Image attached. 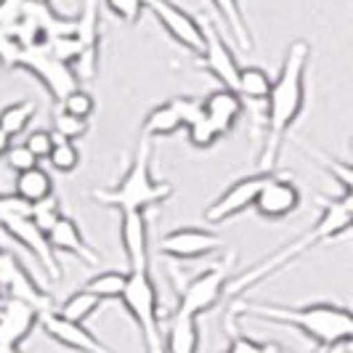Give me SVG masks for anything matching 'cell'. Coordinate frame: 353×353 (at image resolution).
<instances>
[{
    "label": "cell",
    "mask_w": 353,
    "mask_h": 353,
    "mask_svg": "<svg viewBox=\"0 0 353 353\" xmlns=\"http://www.w3.org/2000/svg\"><path fill=\"white\" fill-rule=\"evenodd\" d=\"M311 46L305 40L290 43L284 53L282 70L276 74L271 93L265 99V143L258 168L263 173H274V165L279 157V149L284 143L287 130L301 117L305 104V67H308Z\"/></svg>",
    "instance_id": "cell-1"
},
{
    "label": "cell",
    "mask_w": 353,
    "mask_h": 353,
    "mask_svg": "<svg viewBox=\"0 0 353 353\" xmlns=\"http://www.w3.org/2000/svg\"><path fill=\"white\" fill-rule=\"evenodd\" d=\"M248 316L265 319L274 324H287L301 330L311 343H316L319 351H335L343 348L353 337V311L332 303H314V305H268V303H245L239 305Z\"/></svg>",
    "instance_id": "cell-2"
},
{
    "label": "cell",
    "mask_w": 353,
    "mask_h": 353,
    "mask_svg": "<svg viewBox=\"0 0 353 353\" xmlns=\"http://www.w3.org/2000/svg\"><path fill=\"white\" fill-rule=\"evenodd\" d=\"M348 229H353V215H351V210H348V205L343 202V196H337V199H321V218L316 221V226L308 231L305 236L295 239V242H290L287 248H282L279 252H274L271 258H265L263 263H258L255 268H250L245 276H239L236 282L231 284V292L239 295L242 290H248V287H252V284L263 282L265 276L276 274V271L284 268L292 258H298V255H303V252H308V250L321 245V242L335 239V236L345 234Z\"/></svg>",
    "instance_id": "cell-3"
},
{
    "label": "cell",
    "mask_w": 353,
    "mask_h": 353,
    "mask_svg": "<svg viewBox=\"0 0 353 353\" xmlns=\"http://www.w3.org/2000/svg\"><path fill=\"white\" fill-rule=\"evenodd\" d=\"M149 141L146 136L139 143V152L130 162L128 173L123 176V181L114 189H93L90 196L106 205V208H117V210H149L154 205H162L165 199H170L173 186L170 183H159L149 173Z\"/></svg>",
    "instance_id": "cell-4"
},
{
    "label": "cell",
    "mask_w": 353,
    "mask_h": 353,
    "mask_svg": "<svg viewBox=\"0 0 353 353\" xmlns=\"http://www.w3.org/2000/svg\"><path fill=\"white\" fill-rule=\"evenodd\" d=\"M0 231H6L27 252H32L40 261V268H46V274L51 279L61 276V265L56 261V252L48 245V236L37 229L35 221H32L30 202L19 199L17 194H0Z\"/></svg>",
    "instance_id": "cell-5"
},
{
    "label": "cell",
    "mask_w": 353,
    "mask_h": 353,
    "mask_svg": "<svg viewBox=\"0 0 353 353\" xmlns=\"http://www.w3.org/2000/svg\"><path fill=\"white\" fill-rule=\"evenodd\" d=\"M123 305L143 335L146 353H168L165 345V327L159 316V295L149 271H128V284L123 292Z\"/></svg>",
    "instance_id": "cell-6"
},
{
    "label": "cell",
    "mask_w": 353,
    "mask_h": 353,
    "mask_svg": "<svg viewBox=\"0 0 353 353\" xmlns=\"http://www.w3.org/2000/svg\"><path fill=\"white\" fill-rule=\"evenodd\" d=\"M19 70H27L32 72L37 80L46 85V90L51 93V99L56 104H61L72 90L80 88V77L72 64L56 59L46 43L40 46H32V48H24L21 56H19Z\"/></svg>",
    "instance_id": "cell-7"
},
{
    "label": "cell",
    "mask_w": 353,
    "mask_h": 353,
    "mask_svg": "<svg viewBox=\"0 0 353 353\" xmlns=\"http://www.w3.org/2000/svg\"><path fill=\"white\" fill-rule=\"evenodd\" d=\"M231 258L221 261V263H212L210 268L199 271L194 279H186L178 287V308L181 314H189V316H199L205 311L215 308L226 287H229V268Z\"/></svg>",
    "instance_id": "cell-8"
},
{
    "label": "cell",
    "mask_w": 353,
    "mask_h": 353,
    "mask_svg": "<svg viewBox=\"0 0 353 353\" xmlns=\"http://www.w3.org/2000/svg\"><path fill=\"white\" fill-rule=\"evenodd\" d=\"M271 176L274 173L258 170L255 176H248L242 178V181H236V183H231L229 189L205 210V221L210 226H218V223H226L229 218H236L239 212L255 208V202H258V196L263 192V186L271 181Z\"/></svg>",
    "instance_id": "cell-9"
},
{
    "label": "cell",
    "mask_w": 353,
    "mask_h": 353,
    "mask_svg": "<svg viewBox=\"0 0 353 353\" xmlns=\"http://www.w3.org/2000/svg\"><path fill=\"white\" fill-rule=\"evenodd\" d=\"M143 6L154 14V19L162 24V30L173 37L178 46L202 56V51H205V27L196 21V17L186 14L183 8H178L170 0H143Z\"/></svg>",
    "instance_id": "cell-10"
},
{
    "label": "cell",
    "mask_w": 353,
    "mask_h": 353,
    "mask_svg": "<svg viewBox=\"0 0 353 353\" xmlns=\"http://www.w3.org/2000/svg\"><path fill=\"white\" fill-rule=\"evenodd\" d=\"M0 287H3L6 298H17V301L30 303V305H35L37 311H48L51 308L48 292H43L37 287L32 274L8 250H0Z\"/></svg>",
    "instance_id": "cell-11"
},
{
    "label": "cell",
    "mask_w": 353,
    "mask_h": 353,
    "mask_svg": "<svg viewBox=\"0 0 353 353\" xmlns=\"http://www.w3.org/2000/svg\"><path fill=\"white\" fill-rule=\"evenodd\" d=\"M221 248H223V236L196 226H181V229L168 231L159 239V252L165 258H178V261H196L218 252Z\"/></svg>",
    "instance_id": "cell-12"
},
{
    "label": "cell",
    "mask_w": 353,
    "mask_h": 353,
    "mask_svg": "<svg viewBox=\"0 0 353 353\" xmlns=\"http://www.w3.org/2000/svg\"><path fill=\"white\" fill-rule=\"evenodd\" d=\"M202 67L210 72L212 77L223 85L226 90H239V72L242 67L236 64V56L226 46V37L221 35V30L208 21L205 24V51H202Z\"/></svg>",
    "instance_id": "cell-13"
},
{
    "label": "cell",
    "mask_w": 353,
    "mask_h": 353,
    "mask_svg": "<svg viewBox=\"0 0 353 353\" xmlns=\"http://www.w3.org/2000/svg\"><path fill=\"white\" fill-rule=\"evenodd\" d=\"M40 330L46 335L56 340L59 345L70 348V351L77 353H112L106 348L99 337L93 335L90 330H85V324H77V321H70V319L59 316L53 308L48 311H40V319H37Z\"/></svg>",
    "instance_id": "cell-14"
},
{
    "label": "cell",
    "mask_w": 353,
    "mask_h": 353,
    "mask_svg": "<svg viewBox=\"0 0 353 353\" xmlns=\"http://www.w3.org/2000/svg\"><path fill=\"white\" fill-rule=\"evenodd\" d=\"M74 37L83 46V56L77 61V77L90 80L99 72V48H101V30H99V0H85L80 17H74Z\"/></svg>",
    "instance_id": "cell-15"
},
{
    "label": "cell",
    "mask_w": 353,
    "mask_h": 353,
    "mask_svg": "<svg viewBox=\"0 0 353 353\" xmlns=\"http://www.w3.org/2000/svg\"><path fill=\"white\" fill-rule=\"evenodd\" d=\"M37 319H40V311L35 305L17 298H6L0 303V351L21 348V343L37 327Z\"/></svg>",
    "instance_id": "cell-16"
},
{
    "label": "cell",
    "mask_w": 353,
    "mask_h": 353,
    "mask_svg": "<svg viewBox=\"0 0 353 353\" xmlns=\"http://www.w3.org/2000/svg\"><path fill=\"white\" fill-rule=\"evenodd\" d=\"M125 261L130 271H149V221L141 210H125L120 221Z\"/></svg>",
    "instance_id": "cell-17"
},
{
    "label": "cell",
    "mask_w": 353,
    "mask_h": 353,
    "mask_svg": "<svg viewBox=\"0 0 353 353\" xmlns=\"http://www.w3.org/2000/svg\"><path fill=\"white\" fill-rule=\"evenodd\" d=\"M301 205V192L292 181L287 178H279L276 173L271 176V181L263 186V192L255 202V212L263 215V218H271V221H279V218H287L298 210Z\"/></svg>",
    "instance_id": "cell-18"
},
{
    "label": "cell",
    "mask_w": 353,
    "mask_h": 353,
    "mask_svg": "<svg viewBox=\"0 0 353 353\" xmlns=\"http://www.w3.org/2000/svg\"><path fill=\"white\" fill-rule=\"evenodd\" d=\"M48 245H51L53 252H70V255H74V258H80V261H85L90 265L99 263L96 250L85 242V236H83V231L77 226V221L70 218V215H61L59 223L48 231Z\"/></svg>",
    "instance_id": "cell-19"
},
{
    "label": "cell",
    "mask_w": 353,
    "mask_h": 353,
    "mask_svg": "<svg viewBox=\"0 0 353 353\" xmlns=\"http://www.w3.org/2000/svg\"><path fill=\"white\" fill-rule=\"evenodd\" d=\"M202 109H205V114L212 120V125L221 130V136H226V133H231L236 128L242 112H245V104H242V96L239 93L221 88V90H212L210 96L202 101Z\"/></svg>",
    "instance_id": "cell-20"
},
{
    "label": "cell",
    "mask_w": 353,
    "mask_h": 353,
    "mask_svg": "<svg viewBox=\"0 0 353 353\" xmlns=\"http://www.w3.org/2000/svg\"><path fill=\"white\" fill-rule=\"evenodd\" d=\"M165 345H168V353L199 351V327H196V316L173 311L170 324H168V330H165Z\"/></svg>",
    "instance_id": "cell-21"
},
{
    "label": "cell",
    "mask_w": 353,
    "mask_h": 353,
    "mask_svg": "<svg viewBox=\"0 0 353 353\" xmlns=\"http://www.w3.org/2000/svg\"><path fill=\"white\" fill-rule=\"evenodd\" d=\"M14 194L30 205H37L43 199H48L53 194V181L51 176L37 165L27 173H19L17 181H14Z\"/></svg>",
    "instance_id": "cell-22"
},
{
    "label": "cell",
    "mask_w": 353,
    "mask_h": 353,
    "mask_svg": "<svg viewBox=\"0 0 353 353\" xmlns=\"http://www.w3.org/2000/svg\"><path fill=\"white\" fill-rule=\"evenodd\" d=\"M212 6L218 8V14L226 19V27H229V35L236 40V46L242 51L252 48V32H250V24L242 11V3L239 0H212Z\"/></svg>",
    "instance_id": "cell-23"
},
{
    "label": "cell",
    "mask_w": 353,
    "mask_h": 353,
    "mask_svg": "<svg viewBox=\"0 0 353 353\" xmlns=\"http://www.w3.org/2000/svg\"><path fill=\"white\" fill-rule=\"evenodd\" d=\"M101 298H96L93 292H88L85 287L83 290H77V292H72L67 301L61 303L59 308H56V314L64 319H70V321H77V324H85L96 311H99V305H101Z\"/></svg>",
    "instance_id": "cell-24"
},
{
    "label": "cell",
    "mask_w": 353,
    "mask_h": 353,
    "mask_svg": "<svg viewBox=\"0 0 353 353\" xmlns=\"http://www.w3.org/2000/svg\"><path fill=\"white\" fill-rule=\"evenodd\" d=\"M271 85L274 80L268 77V72L261 70V67H242L239 72V96L248 99V101H255V104H265L268 93H271Z\"/></svg>",
    "instance_id": "cell-25"
},
{
    "label": "cell",
    "mask_w": 353,
    "mask_h": 353,
    "mask_svg": "<svg viewBox=\"0 0 353 353\" xmlns=\"http://www.w3.org/2000/svg\"><path fill=\"white\" fill-rule=\"evenodd\" d=\"M181 128H183V123L178 117L176 106L170 104V101H165V104L154 106L146 114V120H143V136H173Z\"/></svg>",
    "instance_id": "cell-26"
},
{
    "label": "cell",
    "mask_w": 353,
    "mask_h": 353,
    "mask_svg": "<svg viewBox=\"0 0 353 353\" xmlns=\"http://www.w3.org/2000/svg\"><path fill=\"white\" fill-rule=\"evenodd\" d=\"M37 106L32 99H21V101H14V104H8L3 112H0V128L14 139L19 133H24L27 130V125L32 123V117H35Z\"/></svg>",
    "instance_id": "cell-27"
},
{
    "label": "cell",
    "mask_w": 353,
    "mask_h": 353,
    "mask_svg": "<svg viewBox=\"0 0 353 353\" xmlns=\"http://www.w3.org/2000/svg\"><path fill=\"white\" fill-rule=\"evenodd\" d=\"M125 284H128V274L112 268V271L96 274V276L85 284V290L93 292L96 298H101V301H120L125 292Z\"/></svg>",
    "instance_id": "cell-28"
},
{
    "label": "cell",
    "mask_w": 353,
    "mask_h": 353,
    "mask_svg": "<svg viewBox=\"0 0 353 353\" xmlns=\"http://www.w3.org/2000/svg\"><path fill=\"white\" fill-rule=\"evenodd\" d=\"M48 162H51V168L56 173H74L77 165H80V149L70 139H59L56 136V143H53V152L51 157H48Z\"/></svg>",
    "instance_id": "cell-29"
},
{
    "label": "cell",
    "mask_w": 353,
    "mask_h": 353,
    "mask_svg": "<svg viewBox=\"0 0 353 353\" xmlns=\"http://www.w3.org/2000/svg\"><path fill=\"white\" fill-rule=\"evenodd\" d=\"M321 162H324V168L332 173L337 183L343 186V202L348 205V210L353 215V165H345V162H337V159L327 157V154H316Z\"/></svg>",
    "instance_id": "cell-30"
},
{
    "label": "cell",
    "mask_w": 353,
    "mask_h": 353,
    "mask_svg": "<svg viewBox=\"0 0 353 353\" xmlns=\"http://www.w3.org/2000/svg\"><path fill=\"white\" fill-rule=\"evenodd\" d=\"M64 212H61V199L56 194H51L48 199H43V202H37L32 205V221H35V226L46 236H48V231L59 223V218H61Z\"/></svg>",
    "instance_id": "cell-31"
},
{
    "label": "cell",
    "mask_w": 353,
    "mask_h": 353,
    "mask_svg": "<svg viewBox=\"0 0 353 353\" xmlns=\"http://www.w3.org/2000/svg\"><path fill=\"white\" fill-rule=\"evenodd\" d=\"M186 136H189V143L196 146V149H210L212 143L221 139V130L212 125V120L208 114H202L199 120L186 128Z\"/></svg>",
    "instance_id": "cell-32"
},
{
    "label": "cell",
    "mask_w": 353,
    "mask_h": 353,
    "mask_svg": "<svg viewBox=\"0 0 353 353\" xmlns=\"http://www.w3.org/2000/svg\"><path fill=\"white\" fill-rule=\"evenodd\" d=\"M53 133L59 136V139H80V136H85L88 133V120H83V117H74V114H67L64 109H59L56 114H53Z\"/></svg>",
    "instance_id": "cell-33"
},
{
    "label": "cell",
    "mask_w": 353,
    "mask_h": 353,
    "mask_svg": "<svg viewBox=\"0 0 353 353\" xmlns=\"http://www.w3.org/2000/svg\"><path fill=\"white\" fill-rule=\"evenodd\" d=\"M6 165H8V170H14V173H27V170H32L40 165V159L30 152V146L27 143H11V149H8V154H6Z\"/></svg>",
    "instance_id": "cell-34"
},
{
    "label": "cell",
    "mask_w": 353,
    "mask_h": 353,
    "mask_svg": "<svg viewBox=\"0 0 353 353\" xmlns=\"http://www.w3.org/2000/svg\"><path fill=\"white\" fill-rule=\"evenodd\" d=\"M61 109H64L67 114H74V117L88 120L90 114H93V109H96V104H93V96H90L88 90L77 88V90H72L70 96L61 101Z\"/></svg>",
    "instance_id": "cell-35"
},
{
    "label": "cell",
    "mask_w": 353,
    "mask_h": 353,
    "mask_svg": "<svg viewBox=\"0 0 353 353\" xmlns=\"http://www.w3.org/2000/svg\"><path fill=\"white\" fill-rule=\"evenodd\" d=\"M106 8L114 14L117 19H123L128 24H136L143 14V0H104Z\"/></svg>",
    "instance_id": "cell-36"
},
{
    "label": "cell",
    "mask_w": 353,
    "mask_h": 353,
    "mask_svg": "<svg viewBox=\"0 0 353 353\" xmlns=\"http://www.w3.org/2000/svg\"><path fill=\"white\" fill-rule=\"evenodd\" d=\"M24 143L30 146V152H32L37 159H48L53 152V143H56V136H53L51 130H46V128H37V130H32V133L24 139Z\"/></svg>",
    "instance_id": "cell-37"
},
{
    "label": "cell",
    "mask_w": 353,
    "mask_h": 353,
    "mask_svg": "<svg viewBox=\"0 0 353 353\" xmlns=\"http://www.w3.org/2000/svg\"><path fill=\"white\" fill-rule=\"evenodd\" d=\"M170 104L176 106L178 117H181V123L183 128H189V125L199 120L202 114H205V109H202V101H194V99H186V96H178V99H170Z\"/></svg>",
    "instance_id": "cell-38"
},
{
    "label": "cell",
    "mask_w": 353,
    "mask_h": 353,
    "mask_svg": "<svg viewBox=\"0 0 353 353\" xmlns=\"http://www.w3.org/2000/svg\"><path fill=\"white\" fill-rule=\"evenodd\" d=\"M226 353H268V343H258L248 335H234Z\"/></svg>",
    "instance_id": "cell-39"
},
{
    "label": "cell",
    "mask_w": 353,
    "mask_h": 353,
    "mask_svg": "<svg viewBox=\"0 0 353 353\" xmlns=\"http://www.w3.org/2000/svg\"><path fill=\"white\" fill-rule=\"evenodd\" d=\"M8 149H11V136L0 128V157H6V154H8Z\"/></svg>",
    "instance_id": "cell-40"
},
{
    "label": "cell",
    "mask_w": 353,
    "mask_h": 353,
    "mask_svg": "<svg viewBox=\"0 0 353 353\" xmlns=\"http://www.w3.org/2000/svg\"><path fill=\"white\" fill-rule=\"evenodd\" d=\"M343 351H345V353H353V337L348 340V343H345V345H343Z\"/></svg>",
    "instance_id": "cell-41"
},
{
    "label": "cell",
    "mask_w": 353,
    "mask_h": 353,
    "mask_svg": "<svg viewBox=\"0 0 353 353\" xmlns=\"http://www.w3.org/2000/svg\"><path fill=\"white\" fill-rule=\"evenodd\" d=\"M6 301V292H3V287H0V303Z\"/></svg>",
    "instance_id": "cell-42"
}]
</instances>
